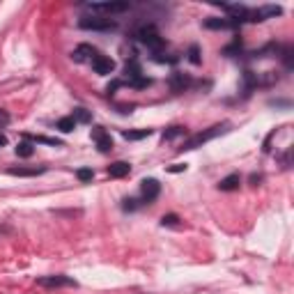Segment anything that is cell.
<instances>
[{"instance_id": "cell-1", "label": "cell", "mask_w": 294, "mask_h": 294, "mask_svg": "<svg viewBox=\"0 0 294 294\" xmlns=\"http://www.w3.org/2000/svg\"><path fill=\"white\" fill-rule=\"evenodd\" d=\"M136 39H138L140 44H145L150 51H154V55L161 53V48H164V37L159 35L156 25H152V23H147V25H143V28L136 30Z\"/></svg>"}, {"instance_id": "cell-2", "label": "cell", "mask_w": 294, "mask_h": 294, "mask_svg": "<svg viewBox=\"0 0 294 294\" xmlns=\"http://www.w3.org/2000/svg\"><path fill=\"white\" fill-rule=\"evenodd\" d=\"M225 129H227V124H216V126H209L207 131H203V134H198V136H193V138H188L186 143H184L182 147H179V152L195 150V147H200V145L209 143V140H212V138H216V136H221Z\"/></svg>"}, {"instance_id": "cell-3", "label": "cell", "mask_w": 294, "mask_h": 294, "mask_svg": "<svg viewBox=\"0 0 294 294\" xmlns=\"http://www.w3.org/2000/svg\"><path fill=\"white\" fill-rule=\"evenodd\" d=\"M129 3H90L85 5V10H90L94 16H106L111 19L113 14H122V12H129Z\"/></svg>"}, {"instance_id": "cell-4", "label": "cell", "mask_w": 294, "mask_h": 294, "mask_svg": "<svg viewBox=\"0 0 294 294\" xmlns=\"http://www.w3.org/2000/svg\"><path fill=\"white\" fill-rule=\"evenodd\" d=\"M78 25H81L83 30H102V32H111V30L117 28V23L113 19H106V16H83L81 21H78Z\"/></svg>"}, {"instance_id": "cell-5", "label": "cell", "mask_w": 294, "mask_h": 294, "mask_svg": "<svg viewBox=\"0 0 294 294\" xmlns=\"http://www.w3.org/2000/svg\"><path fill=\"white\" fill-rule=\"evenodd\" d=\"M280 14H283V10H280L278 5H267V7H260V10H248L246 21L260 23V21H267V19H271V16H280Z\"/></svg>"}, {"instance_id": "cell-6", "label": "cell", "mask_w": 294, "mask_h": 294, "mask_svg": "<svg viewBox=\"0 0 294 294\" xmlns=\"http://www.w3.org/2000/svg\"><path fill=\"white\" fill-rule=\"evenodd\" d=\"M161 193V184L156 182V179H143L140 182V195H143V203H154L156 198H159Z\"/></svg>"}, {"instance_id": "cell-7", "label": "cell", "mask_w": 294, "mask_h": 294, "mask_svg": "<svg viewBox=\"0 0 294 294\" xmlns=\"http://www.w3.org/2000/svg\"><path fill=\"white\" fill-rule=\"evenodd\" d=\"M92 140H94L99 152H104V154H108V152L113 150V138L106 134L104 126H94V129H92Z\"/></svg>"}, {"instance_id": "cell-8", "label": "cell", "mask_w": 294, "mask_h": 294, "mask_svg": "<svg viewBox=\"0 0 294 294\" xmlns=\"http://www.w3.org/2000/svg\"><path fill=\"white\" fill-rule=\"evenodd\" d=\"M37 285L42 287H76V280L67 278V276H44V278L37 280Z\"/></svg>"}, {"instance_id": "cell-9", "label": "cell", "mask_w": 294, "mask_h": 294, "mask_svg": "<svg viewBox=\"0 0 294 294\" xmlns=\"http://www.w3.org/2000/svg\"><path fill=\"white\" fill-rule=\"evenodd\" d=\"M92 69H94L99 76H108V74L115 72V62H113L108 55H96V58L92 60Z\"/></svg>"}, {"instance_id": "cell-10", "label": "cell", "mask_w": 294, "mask_h": 294, "mask_svg": "<svg viewBox=\"0 0 294 294\" xmlns=\"http://www.w3.org/2000/svg\"><path fill=\"white\" fill-rule=\"evenodd\" d=\"M96 55H99L96 53V48H92L90 44H81V46H76V51L72 53V58L76 60V62H87V60L92 62Z\"/></svg>"}, {"instance_id": "cell-11", "label": "cell", "mask_w": 294, "mask_h": 294, "mask_svg": "<svg viewBox=\"0 0 294 294\" xmlns=\"http://www.w3.org/2000/svg\"><path fill=\"white\" fill-rule=\"evenodd\" d=\"M131 170V166L126 164V161H115V164L108 168V175H111L113 179H120V177H126Z\"/></svg>"}, {"instance_id": "cell-12", "label": "cell", "mask_w": 294, "mask_h": 294, "mask_svg": "<svg viewBox=\"0 0 294 294\" xmlns=\"http://www.w3.org/2000/svg\"><path fill=\"white\" fill-rule=\"evenodd\" d=\"M188 85H191V78L186 74H173V78H170V87L175 92H184Z\"/></svg>"}, {"instance_id": "cell-13", "label": "cell", "mask_w": 294, "mask_h": 294, "mask_svg": "<svg viewBox=\"0 0 294 294\" xmlns=\"http://www.w3.org/2000/svg\"><path fill=\"white\" fill-rule=\"evenodd\" d=\"M124 74H126L124 81H134V78L143 76V67H140V62L136 58H131L129 62H126V67H124Z\"/></svg>"}, {"instance_id": "cell-14", "label": "cell", "mask_w": 294, "mask_h": 294, "mask_svg": "<svg viewBox=\"0 0 294 294\" xmlns=\"http://www.w3.org/2000/svg\"><path fill=\"white\" fill-rule=\"evenodd\" d=\"M239 184H241L239 175H230V177H225V179H221V182H218V188H221V191H237V188H239Z\"/></svg>"}, {"instance_id": "cell-15", "label": "cell", "mask_w": 294, "mask_h": 294, "mask_svg": "<svg viewBox=\"0 0 294 294\" xmlns=\"http://www.w3.org/2000/svg\"><path fill=\"white\" fill-rule=\"evenodd\" d=\"M32 152H35V147H32V143H30V140H23V143H19V145H16V154H19V156H23V159H28V156H32Z\"/></svg>"}, {"instance_id": "cell-16", "label": "cell", "mask_w": 294, "mask_h": 294, "mask_svg": "<svg viewBox=\"0 0 294 294\" xmlns=\"http://www.w3.org/2000/svg\"><path fill=\"white\" fill-rule=\"evenodd\" d=\"M58 129L62 131V134H69V131L76 129V120H74V117H60V120H58Z\"/></svg>"}, {"instance_id": "cell-17", "label": "cell", "mask_w": 294, "mask_h": 294, "mask_svg": "<svg viewBox=\"0 0 294 294\" xmlns=\"http://www.w3.org/2000/svg\"><path fill=\"white\" fill-rule=\"evenodd\" d=\"M126 140H140V138H147V136H152V129H143V131H124Z\"/></svg>"}, {"instance_id": "cell-18", "label": "cell", "mask_w": 294, "mask_h": 294, "mask_svg": "<svg viewBox=\"0 0 294 294\" xmlns=\"http://www.w3.org/2000/svg\"><path fill=\"white\" fill-rule=\"evenodd\" d=\"M72 117H74V120H76V124H78V122H83V124H87V122L92 120V115H90V113L85 111V108H76Z\"/></svg>"}, {"instance_id": "cell-19", "label": "cell", "mask_w": 294, "mask_h": 294, "mask_svg": "<svg viewBox=\"0 0 294 294\" xmlns=\"http://www.w3.org/2000/svg\"><path fill=\"white\" fill-rule=\"evenodd\" d=\"M76 177L81 179L83 184H85V182H92V177H94V173H92V168H81V170H78V173H76Z\"/></svg>"}, {"instance_id": "cell-20", "label": "cell", "mask_w": 294, "mask_h": 294, "mask_svg": "<svg viewBox=\"0 0 294 294\" xmlns=\"http://www.w3.org/2000/svg\"><path fill=\"white\" fill-rule=\"evenodd\" d=\"M10 173H12V175H23V177H25V175H39V173H44V168H32V170H25V168H12Z\"/></svg>"}, {"instance_id": "cell-21", "label": "cell", "mask_w": 294, "mask_h": 294, "mask_svg": "<svg viewBox=\"0 0 294 294\" xmlns=\"http://www.w3.org/2000/svg\"><path fill=\"white\" fill-rule=\"evenodd\" d=\"M122 203H124V205H122L124 212H134V209H138V200H136V198H124Z\"/></svg>"}, {"instance_id": "cell-22", "label": "cell", "mask_w": 294, "mask_h": 294, "mask_svg": "<svg viewBox=\"0 0 294 294\" xmlns=\"http://www.w3.org/2000/svg\"><path fill=\"white\" fill-rule=\"evenodd\" d=\"M188 60H191L193 64H200V51H198V46L188 48Z\"/></svg>"}, {"instance_id": "cell-23", "label": "cell", "mask_w": 294, "mask_h": 294, "mask_svg": "<svg viewBox=\"0 0 294 294\" xmlns=\"http://www.w3.org/2000/svg\"><path fill=\"white\" fill-rule=\"evenodd\" d=\"M179 134H184V129H182V126H173V129H170V131H166V134H164V140H173L175 136H179Z\"/></svg>"}, {"instance_id": "cell-24", "label": "cell", "mask_w": 294, "mask_h": 294, "mask_svg": "<svg viewBox=\"0 0 294 294\" xmlns=\"http://www.w3.org/2000/svg\"><path fill=\"white\" fill-rule=\"evenodd\" d=\"M177 221H179V218L175 216V214H168V216L161 218V223H164V225H177Z\"/></svg>"}, {"instance_id": "cell-25", "label": "cell", "mask_w": 294, "mask_h": 294, "mask_svg": "<svg viewBox=\"0 0 294 294\" xmlns=\"http://www.w3.org/2000/svg\"><path fill=\"white\" fill-rule=\"evenodd\" d=\"M184 170H186V164H175L168 168V173H184Z\"/></svg>"}, {"instance_id": "cell-26", "label": "cell", "mask_w": 294, "mask_h": 294, "mask_svg": "<svg viewBox=\"0 0 294 294\" xmlns=\"http://www.w3.org/2000/svg\"><path fill=\"white\" fill-rule=\"evenodd\" d=\"M10 124V115L5 111H0V126H7Z\"/></svg>"}, {"instance_id": "cell-27", "label": "cell", "mask_w": 294, "mask_h": 294, "mask_svg": "<svg viewBox=\"0 0 294 294\" xmlns=\"http://www.w3.org/2000/svg\"><path fill=\"white\" fill-rule=\"evenodd\" d=\"M5 145H7V138H5V134L0 131V147H5Z\"/></svg>"}]
</instances>
